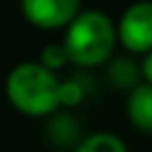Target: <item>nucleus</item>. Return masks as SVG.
Here are the masks:
<instances>
[{"mask_svg":"<svg viewBox=\"0 0 152 152\" xmlns=\"http://www.w3.org/2000/svg\"><path fill=\"white\" fill-rule=\"evenodd\" d=\"M7 101L25 116L43 119L61 107V78L40 63H18L5 81Z\"/></svg>","mask_w":152,"mask_h":152,"instance_id":"1","label":"nucleus"},{"mask_svg":"<svg viewBox=\"0 0 152 152\" xmlns=\"http://www.w3.org/2000/svg\"><path fill=\"white\" fill-rule=\"evenodd\" d=\"M116 29L103 11H81L72 20L65 34V45L69 63L76 67H96L112 58L116 45Z\"/></svg>","mask_w":152,"mask_h":152,"instance_id":"2","label":"nucleus"},{"mask_svg":"<svg viewBox=\"0 0 152 152\" xmlns=\"http://www.w3.org/2000/svg\"><path fill=\"white\" fill-rule=\"evenodd\" d=\"M116 36L121 45L132 54H148L152 52V2L141 0L134 2L123 11Z\"/></svg>","mask_w":152,"mask_h":152,"instance_id":"3","label":"nucleus"},{"mask_svg":"<svg viewBox=\"0 0 152 152\" xmlns=\"http://www.w3.org/2000/svg\"><path fill=\"white\" fill-rule=\"evenodd\" d=\"M20 11L38 29H61L81 14V0H20Z\"/></svg>","mask_w":152,"mask_h":152,"instance_id":"4","label":"nucleus"},{"mask_svg":"<svg viewBox=\"0 0 152 152\" xmlns=\"http://www.w3.org/2000/svg\"><path fill=\"white\" fill-rule=\"evenodd\" d=\"M81 121L67 110H58L49 116L47 123V141L58 150H76V145L83 141Z\"/></svg>","mask_w":152,"mask_h":152,"instance_id":"5","label":"nucleus"},{"mask_svg":"<svg viewBox=\"0 0 152 152\" xmlns=\"http://www.w3.org/2000/svg\"><path fill=\"white\" fill-rule=\"evenodd\" d=\"M125 114L137 130L152 134V85L150 83L143 81L139 87H134L128 94Z\"/></svg>","mask_w":152,"mask_h":152,"instance_id":"6","label":"nucleus"},{"mask_svg":"<svg viewBox=\"0 0 152 152\" xmlns=\"http://www.w3.org/2000/svg\"><path fill=\"white\" fill-rule=\"evenodd\" d=\"M141 78H143L141 65H137V63H134L132 58H128V56L114 58L107 65V81L112 83L116 90H123V92L130 94L134 87L141 85Z\"/></svg>","mask_w":152,"mask_h":152,"instance_id":"7","label":"nucleus"},{"mask_svg":"<svg viewBox=\"0 0 152 152\" xmlns=\"http://www.w3.org/2000/svg\"><path fill=\"white\" fill-rule=\"evenodd\" d=\"M74 152H130V150L119 134L94 132V134H85Z\"/></svg>","mask_w":152,"mask_h":152,"instance_id":"8","label":"nucleus"},{"mask_svg":"<svg viewBox=\"0 0 152 152\" xmlns=\"http://www.w3.org/2000/svg\"><path fill=\"white\" fill-rule=\"evenodd\" d=\"M87 92L90 87H87L85 76H69L61 81V107H76L87 96Z\"/></svg>","mask_w":152,"mask_h":152,"instance_id":"9","label":"nucleus"},{"mask_svg":"<svg viewBox=\"0 0 152 152\" xmlns=\"http://www.w3.org/2000/svg\"><path fill=\"white\" fill-rule=\"evenodd\" d=\"M40 65L47 67V69L52 72H58L61 67H65L67 63H69V56H67V49L63 43H52L47 45V47H43V52H40Z\"/></svg>","mask_w":152,"mask_h":152,"instance_id":"10","label":"nucleus"},{"mask_svg":"<svg viewBox=\"0 0 152 152\" xmlns=\"http://www.w3.org/2000/svg\"><path fill=\"white\" fill-rule=\"evenodd\" d=\"M141 72H143V81L152 85V52L145 54V58L141 63Z\"/></svg>","mask_w":152,"mask_h":152,"instance_id":"11","label":"nucleus"}]
</instances>
